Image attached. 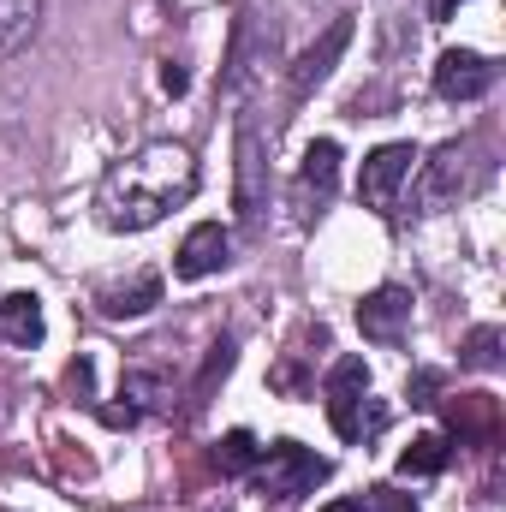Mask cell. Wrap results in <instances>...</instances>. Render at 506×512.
Instances as JSON below:
<instances>
[{
	"instance_id": "19",
	"label": "cell",
	"mask_w": 506,
	"mask_h": 512,
	"mask_svg": "<svg viewBox=\"0 0 506 512\" xmlns=\"http://www.w3.org/2000/svg\"><path fill=\"white\" fill-rule=\"evenodd\" d=\"M465 364H471V370H495V364H501V328H477V334L465 340Z\"/></svg>"
},
{
	"instance_id": "11",
	"label": "cell",
	"mask_w": 506,
	"mask_h": 512,
	"mask_svg": "<svg viewBox=\"0 0 506 512\" xmlns=\"http://www.w3.org/2000/svg\"><path fill=\"white\" fill-rule=\"evenodd\" d=\"M262 209V137L251 120H239V215L256 221Z\"/></svg>"
},
{
	"instance_id": "7",
	"label": "cell",
	"mask_w": 506,
	"mask_h": 512,
	"mask_svg": "<svg viewBox=\"0 0 506 512\" xmlns=\"http://www.w3.org/2000/svg\"><path fill=\"white\" fill-rule=\"evenodd\" d=\"M346 42H352V18H334V24H328L304 54H298V66H292V96H310V90L334 72V60L346 54Z\"/></svg>"
},
{
	"instance_id": "12",
	"label": "cell",
	"mask_w": 506,
	"mask_h": 512,
	"mask_svg": "<svg viewBox=\"0 0 506 512\" xmlns=\"http://www.w3.org/2000/svg\"><path fill=\"white\" fill-rule=\"evenodd\" d=\"M0 340H12V346H36L42 340V298L36 292L0 298Z\"/></svg>"
},
{
	"instance_id": "18",
	"label": "cell",
	"mask_w": 506,
	"mask_h": 512,
	"mask_svg": "<svg viewBox=\"0 0 506 512\" xmlns=\"http://www.w3.org/2000/svg\"><path fill=\"white\" fill-rule=\"evenodd\" d=\"M233 370V340H221L215 352H209V364H203V376H197V387H191V405H203L209 393H215V382Z\"/></svg>"
},
{
	"instance_id": "14",
	"label": "cell",
	"mask_w": 506,
	"mask_h": 512,
	"mask_svg": "<svg viewBox=\"0 0 506 512\" xmlns=\"http://www.w3.org/2000/svg\"><path fill=\"white\" fill-rule=\"evenodd\" d=\"M155 304H161V280H155V274H131V280H120V286L102 292V310H108V316H143V310H155Z\"/></svg>"
},
{
	"instance_id": "22",
	"label": "cell",
	"mask_w": 506,
	"mask_h": 512,
	"mask_svg": "<svg viewBox=\"0 0 506 512\" xmlns=\"http://www.w3.org/2000/svg\"><path fill=\"white\" fill-rule=\"evenodd\" d=\"M435 387H441V376H435V370H417V376H411V405H435V399H429Z\"/></svg>"
},
{
	"instance_id": "24",
	"label": "cell",
	"mask_w": 506,
	"mask_h": 512,
	"mask_svg": "<svg viewBox=\"0 0 506 512\" xmlns=\"http://www.w3.org/2000/svg\"><path fill=\"white\" fill-rule=\"evenodd\" d=\"M459 6H465V0H429V18H453Z\"/></svg>"
},
{
	"instance_id": "3",
	"label": "cell",
	"mask_w": 506,
	"mask_h": 512,
	"mask_svg": "<svg viewBox=\"0 0 506 512\" xmlns=\"http://www.w3.org/2000/svg\"><path fill=\"white\" fill-rule=\"evenodd\" d=\"M322 477H328V459H316V453L298 447V441H274L268 459L256 465V489H262L268 501H298V495H310Z\"/></svg>"
},
{
	"instance_id": "13",
	"label": "cell",
	"mask_w": 506,
	"mask_h": 512,
	"mask_svg": "<svg viewBox=\"0 0 506 512\" xmlns=\"http://www.w3.org/2000/svg\"><path fill=\"white\" fill-rule=\"evenodd\" d=\"M334 179H340V143L334 137H316L310 155H304V179L298 185H304V197L316 191V203H328L334 197Z\"/></svg>"
},
{
	"instance_id": "10",
	"label": "cell",
	"mask_w": 506,
	"mask_h": 512,
	"mask_svg": "<svg viewBox=\"0 0 506 512\" xmlns=\"http://www.w3.org/2000/svg\"><path fill=\"white\" fill-rule=\"evenodd\" d=\"M447 423H453L459 441H495V429H501V405H495L489 393H459V399L447 405Z\"/></svg>"
},
{
	"instance_id": "21",
	"label": "cell",
	"mask_w": 506,
	"mask_h": 512,
	"mask_svg": "<svg viewBox=\"0 0 506 512\" xmlns=\"http://www.w3.org/2000/svg\"><path fill=\"white\" fill-rule=\"evenodd\" d=\"M364 512H417V501H411V495H399V489H370Z\"/></svg>"
},
{
	"instance_id": "16",
	"label": "cell",
	"mask_w": 506,
	"mask_h": 512,
	"mask_svg": "<svg viewBox=\"0 0 506 512\" xmlns=\"http://www.w3.org/2000/svg\"><path fill=\"white\" fill-rule=\"evenodd\" d=\"M447 465V435H417L405 453H399V471L405 477H435Z\"/></svg>"
},
{
	"instance_id": "15",
	"label": "cell",
	"mask_w": 506,
	"mask_h": 512,
	"mask_svg": "<svg viewBox=\"0 0 506 512\" xmlns=\"http://www.w3.org/2000/svg\"><path fill=\"white\" fill-rule=\"evenodd\" d=\"M36 12H42V0H0V60H12L18 48H30Z\"/></svg>"
},
{
	"instance_id": "1",
	"label": "cell",
	"mask_w": 506,
	"mask_h": 512,
	"mask_svg": "<svg viewBox=\"0 0 506 512\" xmlns=\"http://www.w3.org/2000/svg\"><path fill=\"white\" fill-rule=\"evenodd\" d=\"M197 197V161L185 143H143L137 155L114 161L102 191H96V215L114 233H143L161 215H173L179 203Z\"/></svg>"
},
{
	"instance_id": "8",
	"label": "cell",
	"mask_w": 506,
	"mask_h": 512,
	"mask_svg": "<svg viewBox=\"0 0 506 512\" xmlns=\"http://www.w3.org/2000/svg\"><path fill=\"white\" fill-rule=\"evenodd\" d=\"M465 179H471V143H441L435 161H429V173H423V209L453 203L465 191Z\"/></svg>"
},
{
	"instance_id": "4",
	"label": "cell",
	"mask_w": 506,
	"mask_h": 512,
	"mask_svg": "<svg viewBox=\"0 0 506 512\" xmlns=\"http://www.w3.org/2000/svg\"><path fill=\"white\" fill-rule=\"evenodd\" d=\"M411 161H417V149H411V143H381L376 155H364V173H358V197H364L370 209H393L399 185L411 179Z\"/></svg>"
},
{
	"instance_id": "25",
	"label": "cell",
	"mask_w": 506,
	"mask_h": 512,
	"mask_svg": "<svg viewBox=\"0 0 506 512\" xmlns=\"http://www.w3.org/2000/svg\"><path fill=\"white\" fill-rule=\"evenodd\" d=\"M322 512H364V501H328Z\"/></svg>"
},
{
	"instance_id": "6",
	"label": "cell",
	"mask_w": 506,
	"mask_h": 512,
	"mask_svg": "<svg viewBox=\"0 0 506 512\" xmlns=\"http://www.w3.org/2000/svg\"><path fill=\"white\" fill-rule=\"evenodd\" d=\"M405 322H411V292H405V286H376V292L358 304V328H364V340H376V346H393V340L405 334Z\"/></svg>"
},
{
	"instance_id": "20",
	"label": "cell",
	"mask_w": 506,
	"mask_h": 512,
	"mask_svg": "<svg viewBox=\"0 0 506 512\" xmlns=\"http://www.w3.org/2000/svg\"><path fill=\"white\" fill-rule=\"evenodd\" d=\"M126 399L149 405V411H161V405H167V382H161V376H126Z\"/></svg>"
},
{
	"instance_id": "17",
	"label": "cell",
	"mask_w": 506,
	"mask_h": 512,
	"mask_svg": "<svg viewBox=\"0 0 506 512\" xmlns=\"http://www.w3.org/2000/svg\"><path fill=\"white\" fill-rule=\"evenodd\" d=\"M215 465H221L227 477L251 471V465H256V435H251V429H233V435H221V447H215Z\"/></svg>"
},
{
	"instance_id": "9",
	"label": "cell",
	"mask_w": 506,
	"mask_h": 512,
	"mask_svg": "<svg viewBox=\"0 0 506 512\" xmlns=\"http://www.w3.org/2000/svg\"><path fill=\"white\" fill-rule=\"evenodd\" d=\"M227 251H233L227 227L203 221V227L185 233V245H179V256H173V274H179V280H203V274H215V268L227 262Z\"/></svg>"
},
{
	"instance_id": "5",
	"label": "cell",
	"mask_w": 506,
	"mask_h": 512,
	"mask_svg": "<svg viewBox=\"0 0 506 512\" xmlns=\"http://www.w3.org/2000/svg\"><path fill=\"white\" fill-rule=\"evenodd\" d=\"M489 84H495V66H489L483 54H471V48H447V54L435 60V90H441L447 102H477Z\"/></svg>"
},
{
	"instance_id": "23",
	"label": "cell",
	"mask_w": 506,
	"mask_h": 512,
	"mask_svg": "<svg viewBox=\"0 0 506 512\" xmlns=\"http://www.w3.org/2000/svg\"><path fill=\"white\" fill-rule=\"evenodd\" d=\"M161 90H167V96H179V90H185V72H179V66H173V60H167V66H161Z\"/></svg>"
},
{
	"instance_id": "2",
	"label": "cell",
	"mask_w": 506,
	"mask_h": 512,
	"mask_svg": "<svg viewBox=\"0 0 506 512\" xmlns=\"http://www.w3.org/2000/svg\"><path fill=\"white\" fill-rule=\"evenodd\" d=\"M364 393H370V370H364V358H340L334 376H328V423H334L340 441H364L370 429L387 423L381 411L364 405Z\"/></svg>"
}]
</instances>
